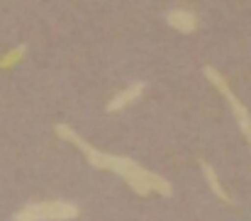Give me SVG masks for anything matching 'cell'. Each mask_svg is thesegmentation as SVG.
I'll return each mask as SVG.
<instances>
[{
    "instance_id": "cell-4",
    "label": "cell",
    "mask_w": 251,
    "mask_h": 221,
    "mask_svg": "<svg viewBox=\"0 0 251 221\" xmlns=\"http://www.w3.org/2000/svg\"><path fill=\"white\" fill-rule=\"evenodd\" d=\"M144 83L142 80H137V83H132V85H127L125 90H120L115 97H110L107 100V105H105V110L112 114V112H120V110H125V107H129L132 102H137L139 97H142V92H144Z\"/></svg>"
},
{
    "instance_id": "cell-5",
    "label": "cell",
    "mask_w": 251,
    "mask_h": 221,
    "mask_svg": "<svg viewBox=\"0 0 251 221\" xmlns=\"http://www.w3.org/2000/svg\"><path fill=\"white\" fill-rule=\"evenodd\" d=\"M166 22L173 27V29H178L180 34H193V32L198 29V17H195V12L183 10V7L168 10L166 12Z\"/></svg>"
},
{
    "instance_id": "cell-3",
    "label": "cell",
    "mask_w": 251,
    "mask_h": 221,
    "mask_svg": "<svg viewBox=\"0 0 251 221\" xmlns=\"http://www.w3.org/2000/svg\"><path fill=\"white\" fill-rule=\"evenodd\" d=\"M202 73H205V78L220 90V95L227 100V105L232 107V114H234V119H237V124H239V129H242V134H244V139L249 141V146H251V114H249V110L244 107V102L232 92V88H229V83H227V78L220 73L215 66H205L202 68Z\"/></svg>"
},
{
    "instance_id": "cell-6",
    "label": "cell",
    "mask_w": 251,
    "mask_h": 221,
    "mask_svg": "<svg viewBox=\"0 0 251 221\" xmlns=\"http://www.w3.org/2000/svg\"><path fill=\"white\" fill-rule=\"evenodd\" d=\"M200 170H202V175H205V180H207V185H210V190L222 199V202H227V204H232V197L227 195V190L220 185V177H217V173H215V168L207 163V160H200Z\"/></svg>"
},
{
    "instance_id": "cell-1",
    "label": "cell",
    "mask_w": 251,
    "mask_h": 221,
    "mask_svg": "<svg viewBox=\"0 0 251 221\" xmlns=\"http://www.w3.org/2000/svg\"><path fill=\"white\" fill-rule=\"evenodd\" d=\"M56 134H59V139H64V141H69V144L81 148L93 168L117 173L137 195H149V192H156V195H164V197H171V195H173V187L168 185L166 177H161V175H156V173L142 168L137 160H132V158H127V155H112V153L98 151V148L90 146L85 139H81V136H78L71 127H66V124H56Z\"/></svg>"
},
{
    "instance_id": "cell-7",
    "label": "cell",
    "mask_w": 251,
    "mask_h": 221,
    "mask_svg": "<svg viewBox=\"0 0 251 221\" xmlns=\"http://www.w3.org/2000/svg\"><path fill=\"white\" fill-rule=\"evenodd\" d=\"M25 51H27V46H25V44H20V46H17L15 51H10V54H7V56H5V59L0 61V68H7L10 64H17V61H20V59L25 56Z\"/></svg>"
},
{
    "instance_id": "cell-2",
    "label": "cell",
    "mask_w": 251,
    "mask_h": 221,
    "mask_svg": "<svg viewBox=\"0 0 251 221\" xmlns=\"http://www.w3.org/2000/svg\"><path fill=\"white\" fill-rule=\"evenodd\" d=\"M81 209L66 199H47V202H29L25 204L12 221H69L76 219Z\"/></svg>"
}]
</instances>
